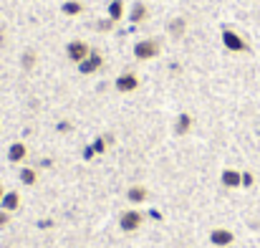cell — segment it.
<instances>
[{
    "instance_id": "ac0fdd59",
    "label": "cell",
    "mask_w": 260,
    "mask_h": 248,
    "mask_svg": "<svg viewBox=\"0 0 260 248\" xmlns=\"http://www.w3.org/2000/svg\"><path fill=\"white\" fill-rule=\"evenodd\" d=\"M20 66H23L25 71H30V69L36 66V51H25L23 59H20Z\"/></svg>"
},
{
    "instance_id": "603a6c76",
    "label": "cell",
    "mask_w": 260,
    "mask_h": 248,
    "mask_svg": "<svg viewBox=\"0 0 260 248\" xmlns=\"http://www.w3.org/2000/svg\"><path fill=\"white\" fill-rule=\"evenodd\" d=\"M93 155H96L93 145H88V147H84V160H93Z\"/></svg>"
},
{
    "instance_id": "5bb4252c",
    "label": "cell",
    "mask_w": 260,
    "mask_h": 248,
    "mask_svg": "<svg viewBox=\"0 0 260 248\" xmlns=\"http://www.w3.org/2000/svg\"><path fill=\"white\" fill-rule=\"evenodd\" d=\"M61 13H63V15H69V18H76V15H81V13H84V3H81V0H63Z\"/></svg>"
},
{
    "instance_id": "d6986e66",
    "label": "cell",
    "mask_w": 260,
    "mask_h": 248,
    "mask_svg": "<svg viewBox=\"0 0 260 248\" xmlns=\"http://www.w3.org/2000/svg\"><path fill=\"white\" fill-rule=\"evenodd\" d=\"M93 150H96V155H104L106 152V140L104 137H96L93 140Z\"/></svg>"
},
{
    "instance_id": "9a60e30c",
    "label": "cell",
    "mask_w": 260,
    "mask_h": 248,
    "mask_svg": "<svg viewBox=\"0 0 260 248\" xmlns=\"http://www.w3.org/2000/svg\"><path fill=\"white\" fill-rule=\"evenodd\" d=\"M106 15H109V20L119 23L124 18V0H111L109 8H106Z\"/></svg>"
},
{
    "instance_id": "484cf974",
    "label": "cell",
    "mask_w": 260,
    "mask_h": 248,
    "mask_svg": "<svg viewBox=\"0 0 260 248\" xmlns=\"http://www.w3.org/2000/svg\"><path fill=\"white\" fill-rule=\"evenodd\" d=\"M3 195H5V190H3V185H0V200H3Z\"/></svg>"
},
{
    "instance_id": "ffe728a7",
    "label": "cell",
    "mask_w": 260,
    "mask_h": 248,
    "mask_svg": "<svg viewBox=\"0 0 260 248\" xmlns=\"http://www.w3.org/2000/svg\"><path fill=\"white\" fill-rule=\"evenodd\" d=\"M255 182V177H253V172H243V187H250Z\"/></svg>"
},
{
    "instance_id": "4fadbf2b",
    "label": "cell",
    "mask_w": 260,
    "mask_h": 248,
    "mask_svg": "<svg viewBox=\"0 0 260 248\" xmlns=\"http://www.w3.org/2000/svg\"><path fill=\"white\" fill-rule=\"evenodd\" d=\"M189 129H192V114L182 112V114L177 117V122H174V132H177L179 137H184V134H189Z\"/></svg>"
},
{
    "instance_id": "44dd1931",
    "label": "cell",
    "mask_w": 260,
    "mask_h": 248,
    "mask_svg": "<svg viewBox=\"0 0 260 248\" xmlns=\"http://www.w3.org/2000/svg\"><path fill=\"white\" fill-rule=\"evenodd\" d=\"M114 25H116V23H114V20H109V18H106V20H101V23H99V31H111V28H114Z\"/></svg>"
},
{
    "instance_id": "e0dca14e",
    "label": "cell",
    "mask_w": 260,
    "mask_h": 248,
    "mask_svg": "<svg viewBox=\"0 0 260 248\" xmlns=\"http://www.w3.org/2000/svg\"><path fill=\"white\" fill-rule=\"evenodd\" d=\"M184 31H187V20H184V18H172V23H170V33H172L174 38L184 36Z\"/></svg>"
},
{
    "instance_id": "7402d4cb",
    "label": "cell",
    "mask_w": 260,
    "mask_h": 248,
    "mask_svg": "<svg viewBox=\"0 0 260 248\" xmlns=\"http://www.w3.org/2000/svg\"><path fill=\"white\" fill-rule=\"evenodd\" d=\"M8 223H10V213L0 208V228H3V226H8Z\"/></svg>"
},
{
    "instance_id": "3957f363",
    "label": "cell",
    "mask_w": 260,
    "mask_h": 248,
    "mask_svg": "<svg viewBox=\"0 0 260 248\" xmlns=\"http://www.w3.org/2000/svg\"><path fill=\"white\" fill-rule=\"evenodd\" d=\"M144 226V213L142 210H124L119 218V228L124 233H137Z\"/></svg>"
},
{
    "instance_id": "7a4b0ae2",
    "label": "cell",
    "mask_w": 260,
    "mask_h": 248,
    "mask_svg": "<svg viewBox=\"0 0 260 248\" xmlns=\"http://www.w3.org/2000/svg\"><path fill=\"white\" fill-rule=\"evenodd\" d=\"M222 46L230 53H245L248 51V41L233 28H222Z\"/></svg>"
},
{
    "instance_id": "30bf717a",
    "label": "cell",
    "mask_w": 260,
    "mask_h": 248,
    "mask_svg": "<svg viewBox=\"0 0 260 248\" xmlns=\"http://www.w3.org/2000/svg\"><path fill=\"white\" fill-rule=\"evenodd\" d=\"M149 18V8H147V3H134L132 8H129V20H132V25H139V23H144Z\"/></svg>"
},
{
    "instance_id": "d4e9b609",
    "label": "cell",
    "mask_w": 260,
    "mask_h": 248,
    "mask_svg": "<svg viewBox=\"0 0 260 248\" xmlns=\"http://www.w3.org/2000/svg\"><path fill=\"white\" fill-rule=\"evenodd\" d=\"M149 215H152V218H154V221H162V213H159V210H152V213H149Z\"/></svg>"
},
{
    "instance_id": "2e32d148",
    "label": "cell",
    "mask_w": 260,
    "mask_h": 248,
    "mask_svg": "<svg viewBox=\"0 0 260 248\" xmlns=\"http://www.w3.org/2000/svg\"><path fill=\"white\" fill-rule=\"evenodd\" d=\"M18 177H20V182H23V185H28V187H33V185L38 182V172H36L33 167H23Z\"/></svg>"
},
{
    "instance_id": "cb8c5ba5",
    "label": "cell",
    "mask_w": 260,
    "mask_h": 248,
    "mask_svg": "<svg viewBox=\"0 0 260 248\" xmlns=\"http://www.w3.org/2000/svg\"><path fill=\"white\" fill-rule=\"evenodd\" d=\"M58 132H71V124L69 122H58Z\"/></svg>"
},
{
    "instance_id": "52a82bcc",
    "label": "cell",
    "mask_w": 260,
    "mask_h": 248,
    "mask_svg": "<svg viewBox=\"0 0 260 248\" xmlns=\"http://www.w3.org/2000/svg\"><path fill=\"white\" fill-rule=\"evenodd\" d=\"M220 182H222L225 190H238V187H243V172L233 170V167H225L222 175H220Z\"/></svg>"
},
{
    "instance_id": "9c48e42d",
    "label": "cell",
    "mask_w": 260,
    "mask_h": 248,
    "mask_svg": "<svg viewBox=\"0 0 260 248\" xmlns=\"http://www.w3.org/2000/svg\"><path fill=\"white\" fill-rule=\"evenodd\" d=\"M25 157H28V145H25V142H13V145L8 147V162L23 165Z\"/></svg>"
},
{
    "instance_id": "7c38bea8",
    "label": "cell",
    "mask_w": 260,
    "mask_h": 248,
    "mask_svg": "<svg viewBox=\"0 0 260 248\" xmlns=\"http://www.w3.org/2000/svg\"><path fill=\"white\" fill-rule=\"evenodd\" d=\"M147 198H149V190H147L144 185H132V187L126 190V200H129L132 205H142Z\"/></svg>"
},
{
    "instance_id": "6da1fadb",
    "label": "cell",
    "mask_w": 260,
    "mask_h": 248,
    "mask_svg": "<svg viewBox=\"0 0 260 248\" xmlns=\"http://www.w3.org/2000/svg\"><path fill=\"white\" fill-rule=\"evenodd\" d=\"M159 51H162V46L157 38H144V41L134 43V59H139V61H152L159 56Z\"/></svg>"
},
{
    "instance_id": "5b68a950",
    "label": "cell",
    "mask_w": 260,
    "mask_h": 248,
    "mask_svg": "<svg viewBox=\"0 0 260 248\" xmlns=\"http://www.w3.org/2000/svg\"><path fill=\"white\" fill-rule=\"evenodd\" d=\"M116 91H121V94H134L137 89H139V76L134 74V71H126V74H119L116 76Z\"/></svg>"
},
{
    "instance_id": "ba28073f",
    "label": "cell",
    "mask_w": 260,
    "mask_h": 248,
    "mask_svg": "<svg viewBox=\"0 0 260 248\" xmlns=\"http://www.w3.org/2000/svg\"><path fill=\"white\" fill-rule=\"evenodd\" d=\"M235 241V233L230 228H212L210 231V243L215 248H228Z\"/></svg>"
},
{
    "instance_id": "277c9868",
    "label": "cell",
    "mask_w": 260,
    "mask_h": 248,
    "mask_svg": "<svg viewBox=\"0 0 260 248\" xmlns=\"http://www.w3.org/2000/svg\"><path fill=\"white\" fill-rule=\"evenodd\" d=\"M88 53H91V46H88L86 41H81V38H74V41L66 43V59H69L71 64H76V66L86 59Z\"/></svg>"
},
{
    "instance_id": "8992f818",
    "label": "cell",
    "mask_w": 260,
    "mask_h": 248,
    "mask_svg": "<svg viewBox=\"0 0 260 248\" xmlns=\"http://www.w3.org/2000/svg\"><path fill=\"white\" fill-rule=\"evenodd\" d=\"M101 66H104V56H101L99 51H93V48H91V53H88L86 59L79 64V71H81L84 76H91V74H96Z\"/></svg>"
},
{
    "instance_id": "8fae6325",
    "label": "cell",
    "mask_w": 260,
    "mask_h": 248,
    "mask_svg": "<svg viewBox=\"0 0 260 248\" xmlns=\"http://www.w3.org/2000/svg\"><path fill=\"white\" fill-rule=\"evenodd\" d=\"M20 203H23L20 192H15V190H5V195H3V200H0V208L8 210V213H15V210L20 208Z\"/></svg>"
}]
</instances>
